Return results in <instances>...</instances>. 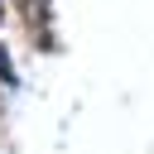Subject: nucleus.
<instances>
[{"label":"nucleus","instance_id":"nucleus-1","mask_svg":"<svg viewBox=\"0 0 154 154\" xmlns=\"http://www.w3.org/2000/svg\"><path fill=\"white\" fill-rule=\"evenodd\" d=\"M0 111H5V91H0Z\"/></svg>","mask_w":154,"mask_h":154}]
</instances>
